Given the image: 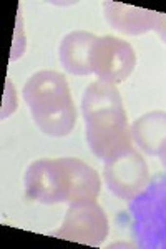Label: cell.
<instances>
[{
  "label": "cell",
  "instance_id": "obj_8",
  "mask_svg": "<svg viewBox=\"0 0 166 249\" xmlns=\"http://www.w3.org/2000/svg\"><path fill=\"white\" fill-rule=\"evenodd\" d=\"M96 38V35L83 30L65 35L58 47V58L65 71L78 77L92 73V48Z\"/></svg>",
  "mask_w": 166,
  "mask_h": 249
},
{
  "label": "cell",
  "instance_id": "obj_7",
  "mask_svg": "<svg viewBox=\"0 0 166 249\" xmlns=\"http://www.w3.org/2000/svg\"><path fill=\"white\" fill-rule=\"evenodd\" d=\"M103 15L111 29L131 37L143 35L151 29L155 30L158 18V12L125 5L120 2H105Z\"/></svg>",
  "mask_w": 166,
  "mask_h": 249
},
{
  "label": "cell",
  "instance_id": "obj_3",
  "mask_svg": "<svg viewBox=\"0 0 166 249\" xmlns=\"http://www.w3.org/2000/svg\"><path fill=\"white\" fill-rule=\"evenodd\" d=\"M25 100L35 124L47 136L63 138L76 123V110L67 78L54 70L34 73L23 87Z\"/></svg>",
  "mask_w": 166,
  "mask_h": 249
},
{
  "label": "cell",
  "instance_id": "obj_1",
  "mask_svg": "<svg viewBox=\"0 0 166 249\" xmlns=\"http://www.w3.org/2000/svg\"><path fill=\"white\" fill-rule=\"evenodd\" d=\"M85 138L92 153L107 161L111 156L133 146L131 128L118 88L111 83H90L82 96Z\"/></svg>",
  "mask_w": 166,
  "mask_h": 249
},
{
  "label": "cell",
  "instance_id": "obj_5",
  "mask_svg": "<svg viewBox=\"0 0 166 249\" xmlns=\"http://www.w3.org/2000/svg\"><path fill=\"white\" fill-rule=\"evenodd\" d=\"M108 190L116 198L131 201L147 188L149 173L145 158L133 146L105 161L103 170Z\"/></svg>",
  "mask_w": 166,
  "mask_h": 249
},
{
  "label": "cell",
  "instance_id": "obj_9",
  "mask_svg": "<svg viewBox=\"0 0 166 249\" xmlns=\"http://www.w3.org/2000/svg\"><path fill=\"white\" fill-rule=\"evenodd\" d=\"M133 142L149 156H158L166 143V111H148L131 124Z\"/></svg>",
  "mask_w": 166,
  "mask_h": 249
},
{
  "label": "cell",
  "instance_id": "obj_2",
  "mask_svg": "<svg viewBox=\"0 0 166 249\" xmlns=\"http://www.w3.org/2000/svg\"><path fill=\"white\" fill-rule=\"evenodd\" d=\"M100 191L98 173L78 158L37 160L25 173L27 198L43 204L96 199Z\"/></svg>",
  "mask_w": 166,
  "mask_h": 249
},
{
  "label": "cell",
  "instance_id": "obj_10",
  "mask_svg": "<svg viewBox=\"0 0 166 249\" xmlns=\"http://www.w3.org/2000/svg\"><path fill=\"white\" fill-rule=\"evenodd\" d=\"M155 30L158 34V37L163 40V43H166V14H158Z\"/></svg>",
  "mask_w": 166,
  "mask_h": 249
},
{
  "label": "cell",
  "instance_id": "obj_6",
  "mask_svg": "<svg viewBox=\"0 0 166 249\" xmlns=\"http://www.w3.org/2000/svg\"><path fill=\"white\" fill-rule=\"evenodd\" d=\"M136 55L128 42L111 35L98 37L92 48V73L100 82L120 83L133 73Z\"/></svg>",
  "mask_w": 166,
  "mask_h": 249
},
{
  "label": "cell",
  "instance_id": "obj_4",
  "mask_svg": "<svg viewBox=\"0 0 166 249\" xmlns=\"http://www.w3.org/2000/svg\"><path fill=\"white\" fill-rule=\"evenodd\" d=\"M108 231V218L96 199H82L70 203L62 226L54 232V236L78 244L96 246L107 239Z\"/></svg>",
  "mask_w": 166,
  "mask_h": 249
},
{
  "label": "cell",
  "instance_id": "obj_11",
  "mask_svg": "<svg viewBox=\"0 0 166 249\" xmlns=\"http://www.w3.org/2000/svg\"><path fill=\"white\" fill-rule=\"evenodd\" d=\"M160 160H161V164H163V168L166 170V143L163 144V148H161V151H160Z\"/></svg>",
  "mask_w": 166,
  "mask_h": 249
}]
</instances>
